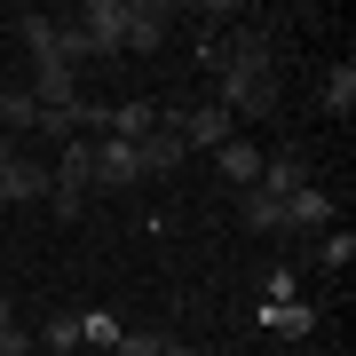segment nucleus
Here are the masks:
<instances>
[{
  "label": "nucleus",
  "mask_w": 356,
  "mask_h": 356,
  "mask_svg": "<svg viewBox=\"0 0 356 356\" xmlns=\"http://www.w3.org/2000/svg\"><path fill=\"white\" fill-rule=\"evenodd\" d=\"M325 111H332V119L356 111V64H332V79H325Z\"/></svg>",
  "instance_id": "obj_13"
},
{
  "label": "nucleus",
  "mask_w": 356,
  "mask_h": 356,
  "mask_svg": "<svg viewBox=\"0 0 356 356\" xmlns=\"http://www.w3.org/2000/svg\"><path fill=\"white\" fill-rule=\"evenodd\" d=\"M285 229H332V198L309 182V191H293L285 198Z\"/></svg>",
  "instance_id": "obj_10"
},
{
  "label": "nucleus",
  "mask_w": 356,
  "mask_h": 356,
  "mask_svg": "<svg viewBox=\"0 0 356 356\" xmlns=\"http://www.w3.org/2000/svg\"><path fill=\"white\" fill-rule=\"evenodd\" d=\"M0 356H8V348H0Z\"/></svg>",
  "instance_id": "obj_20"
},
{
  "label": "nucleus",
  "mask_w": 356,
  "mask_h": 356,
  "mask_svg": "<svg viewBox=\"0 0 356 356\" xmlns=\"http://www.w3.org/2000/svg\"><path fill=\"white\" fill-rule=\"evenodd\" d=\"M8 332H16V309H8V301H0V348H8Z\"/></svg>",
  "instance_id": "obj_18"
},
{
  "label": "nucleus",
  "mask_w": 356,
  "mask_h": 356,
  "mask_svg": "<svg viewBox=\"0 0 356 356\" xmlns=\"http://www.w3.org/2000/svg\"><path fill=\"white\" fill-rule=\"evenodd\" d=\"M111 356H166V332H119Z\"/></svg>",
  "instance_id": "obj_16"
},
{
  "label": "nucleus",
  "mask_w": 356,
  "mask_h": 356,
  "mask_svg": "<svg viewBox=\"0 0 356 356\" xmlns=\"http://www.w3.org/2000/svg\"><path fill=\"white\" fill-rule=\"evenodd\" d=\"M238 214H245V229H285V198L245 191V198H238Z\"/></svg>",
  "instance_id": "obj_12"
},
{
  "label": "nucleus",
  "mask_w": 356,
  "mask_h": 356,
  "mask_svg": "<svg viewBox=\"0 0 356 356\" xmlns=\"http://www.w3.org/2000/svg\"><path fill=\"white\" fill-rule=\"evenodd\" d=\"M95 182H103V191H135V182H143V159H135V143H119V135H95Z\"/></svg>",
  "instance_id": "obj_3"
},
{
  "label": "nucleus",
  "mask_w": 356,
  "mask_h": 356,
  "mask_svg": "<svg viewBox=\"0 0 356 356\" xmlns=\"http://www.w3.org/2000/svg\"><path fill=\"white\" fill-rule=\"evenodd\" d=\"M24 56H32V64H64V72L95 64L88 32H79V24H56V16H24Z\"/></svg>",
  "instance_id": "obj_1"
},
{
  "label": "nucleus",
  "mask_w": 356,
  "mask_h": 356,
  "mask_svg": "<svg viewBox=\"0 0 356 356\" xmlns=\"http://www.w3.org/2000/svg\"><path fill=\"white\" fill-rule=\"evenodd\" d=\"M175 127H182V151H222V143L238 135V119H229L222 103H198V111H191V119H175Z\"/></svg>",
  "instance_id": "obj_4"
},
{
  "label": "nucleus",
  "mask_w": 356,
  "mask_h": 356,
  "mask_svg": "<svg viewBox=\"0 0 356 356\" xmlns=\"http://www.w3.org/2000/svg\"><path fill=\"white\" fill-rule=\"evenodd\" d=\"M135 8H143V0H88V16H79V32H88V48H95V56H127Z\"/></svg>",
  "instance_id": "obj_2"
},
{
  "label": "nucleus",
  "mask_w": 356,
  "mask_h": 356,
  "mask_svg": "<svg viewBox=\"0 0 356 356\" xmlns=\"http://www.w3.org/2000/svg\"><path fill=\"white\" fill-rule=\"evenodd\" d=\"M32 356H79V309H56V317L32 332Z\"/></svg>",
  "instance_id": "obj_8"
},
{
  "label": "nucleus",
  "mask_w": 356,
  "mask_h": 356,
  "mask_svg": "<svg viewBox=\"0 0 356 356\" xmlns=\"http://www.w3.org/2000/svg\"><path fill=\"white\" fill-rule=\"evenodd\" d=\"M159 40H166V8H151V0H143V8H135V32H127V56H151Z\"/></svg>",
  "instance_id": "obj_11"
},
{
  "label": "nucleus",
  "mask_w": 356,
  "mask_h": 356,
  "mask_svg": "<svg viewBox=\"0 0 356 356\" xmlns=\"http://www.w3.org/2000/svg\"><path fill=\"white\" fill-rule=\"evenodd\" d=\"M317 254H325V269H348V261H356V238H348V229H325Z\"/></svg>",
  "instance_id": "obj_17"
},
{
  "label": "nucleus",
  "mask_w": 356,
  "mask_h": 356,
  "mask_svg": "<svg viewBox=\"0 0 356 356\" xmlns=\"http://www.w3.org/2000/svg\"><path fill=\"white\" fill-rule=\"evenodd\" d=\"M254 191H269V198H293V191H309V166L293 159V151H277V159H261V182Z\"/></svg>",
  "instance_id": "obj_9"
},
{
  "label": "nucleus",
  "mask_w": 356,
  "mask_h": 356,
  "mask_svg": "<svg viewBox=\"0 0 356 356\" xmlns=\"http://www.w3.org/2000/svg\"><path fill=\"white\" fill-rule=\"evenodd\" d=\"M135 159H143V175H175V166L191 159V151H182V127H175V119H159V127L135 143Z\"/></svg>",
  "instance_id": "obj_6"
},
{
  "label": "nucleus",
  "mask_w": 356,
  "mask_h": 356,
  "mask_svg": "<svg viewBox=\"0 0 356 356\" xmlns=\"http://www.w3.org/2000/svg\"><path fill=\"white\" fill-rule=\"evenodd\" d=\"M40 198H48V166L16 151L8 166H0V206H40Z\"/></svg>",
  "instance_id": "obj_5"
},
{
  "label": "nucleus",
  "mask_w": 356,
  "mask_h": 356,
  "mask_svg": "<svg viewBox=\"0 0 356 356\" xmlns=\"http://www.w3.org/2000/svg\"><path fill=\"white\" fill-rule=\"evenodd\" d=\"M261 317H269V332H293V341H301V332H309V325H317V317H309V309H301V301H269V309H261Z\"/></svg>",
  "instance_id": "obj_14"
},
{
  "label": "nucleus",
  "mask_w": 356,
  "mask_h": 356,
  "mask_svg": "<svg viewBox=\"0 0 356 356\" xmlns=\"http://www.w3.org/2000/svg\"><path fill=\"white\" fill-rule=\"evenodd\" d=\"M119 332H127L119 317H103V309H88V317H79V348H111Z\"/></svg>",
  "instance_id": "obj_15"
},
{
  "label": "nucleus",
  "mask_w": 356,
  "mask_h": 356,
  "mask_svg": "<svg viewBox=\"0 0 356 356\" xmlns=\"http://www.w3.org/2000/svg\"><path fill=\"white\" fill-rule=\"evenodd\" d=\"M261 159H269V151H261V143H245V135H229L222 151H214V166L238 182V191H254V182H261Z\"/></svg>",
  "instance_id": "obj_7"
},
{
  "label": "nucleus",
  "mask_w": 356,
  "mask_h": 356,
  "mask_svg": "<svg viewBox=\"0 0 356 356\" xmlns=\"http://www.w3.org/2000/svg\"><path fill=\"white\" fill-rule=\"evenodd\" d=\"M166 356H206V348H191V341H166Z\"/></svg>",
  "instance_id": "obj_19"
}]
</instances>
